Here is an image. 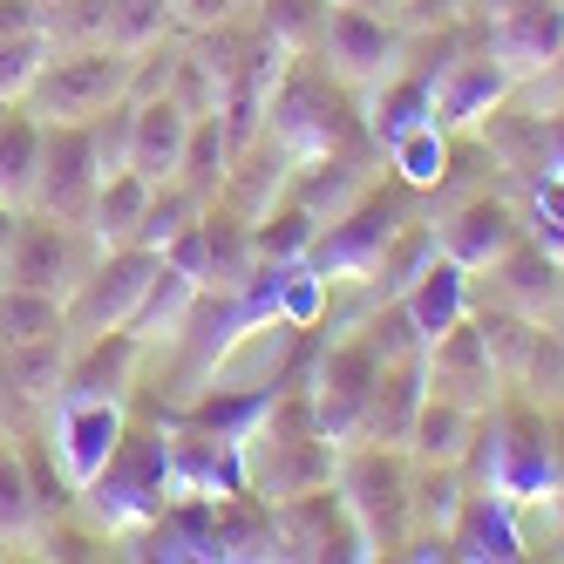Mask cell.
Listing matches in <instances>:
<instances>
[{"instance_id": "1", "label": "cell", "mask_w": 564, "mask_h": 564, "mask_svg": "<svg viewBox=\"0 0 564 564\" xmlns=\"http://www.w3.org/2000/svg\"><path fill=\"white\" fill-rule=\"evenodd\" d=\"M130 75H137V48H116V42L55 48L21 102L42 116V123H89V116H102L109 102L130 96Z\"/></svg>"}, {"instance_id": "2", "label": "cell", "mask_w": 564, "mask_h": 564, "mask_svg": "<svg viewBox=\"0 0 564 564\" xmlns=\"http://www.w3.org/2000/svg\"><path fill=\"white\" fill-rule=\"evenodd\" d=\"M83 490H89V517L102 531L156 523V510H171V442L164 435H123L116 456L83 482Z\"/></svg>"}, {"instance_id": "3", "label": "cell", "mask_w": 564, "mask_h": 564, "mask_svg": "<svg viewBox=\"0 0 564 564\" xmlns=\"http://www.w3.org/2000/svg\"><path fill=\"white\" fill-rule=\"evenodd\" d=\"M265 116H272V137L286 143L293 164H306V156H334V150L354 137L340 89H334L313 62H300L293 75H279V89H272Z\"/></svg>"}, {"instance_id": "4", "label": "cell", "mask_w": 564, "mask_h": 564, "mask_svg": "<svg viewBox=\"0 0 564 564\" xmlns=\"http://www.w3.org/2000/svg\"><path fill=\"white\" fill-rule=\"evenodd\" d=\"M156 265H164V252H150V246H109V252H96V265L83 272V286L62 300L68 334L75 340H96L109 327H130V313H137V300H143Z\"/></svg>"}, {"instance_id": "5", "label": "cell", "mask_w": 564, "mask_h": 564, "mask_svg": "<svg viewBox=\"0 0 564 564\" xmlns=\"http://www.w3.org/2000/svg\"><path fill=\"white\" fill-rule=\"evenodd\" d=\"M340 497L360 523V538H368V557L394 551L401 538H409V463L394 456V442L381 449H347L340 463Z\"/></svg>"}, {"instance_id": "6", "label": "cell", "mask_w": 564, "mask_h": 564, "mask_svg": "<svg viewBox=\"0 0 564 564\" xmlns=\"http://www.w3.org/2000/svg\"><path fill=\"white\" fill-rule=\"evenodd\" d=\"M375 381H381V354L375 340H340L327 347L313 375V429L334 442V449H354L360 435H368V401H375Z\"/></svg>"}, {"instance_id": "7", "label": "cell", "mask_w": 564, "mask_h": 564, "mask_svg": "<svg viewBox=\"0 0 564 564\" xmlns=\"http://www.w3.org/2000/svg\"><path fill=\"white\" fill-rule=\"evenodd\" d=\"M401 225H409V218H401V197H394V191H368L360 205H347V212L327 225V238L313 231V246H306L313 279H375V265H381V252L394 246Z\"/></svg>"}, {"instance_id": "8", "label": "cell", "mask_w": 564, "mask_h": 564, "mask_svg": "<svg viewBox=\"0 0 564 564\" xmlns=\"http://www.w3.org/2000/svg\"><path fill=\"white\" fill-rule=\"evenodd\" d=\"M96 238H89V225H62V218H21V231H14V246H8V279L14 286H34V293H55V300H68L75 286H83V272L96 265Z\"/></svg>"}, {"instance_id": "9", "label": "cell", "mask_w": 564, "mask_h": 564, "mask_svg": "<svg viewBox=\"0 0 564 564\" xmlns=\"http://www.w3.org/2000/svg\"><path fill=\"white\" fill-rule=\"evenodd\" d=\"M102 191L89 123H42V171H34V212L62 225H89V205Z\"/></svg>"}, {"instance_id": "10", "label": "cell", "mask_w": 564, "mask_h": 564, "mask_svg": "<svg viewBox=\"0 0 564 564\" xmlns=\"http://www.w3.org/2000/svg\"><path fill=\"white\" fill-rule=\"evenodd\" d=\"M279 557H368V538L340 490H300L279 497Z\"/></svg>"}, {"instance_id": "11", "label": "cell", "mask_w": 564, "mask_h": 564, "mask_svg": "<svg viewBox=\"0 0 564 564\" xmlns=\"http://www.w3.org/2000/svg\"><path fill=\"white\" fill-rule=\"evenodd\" d=\"M319 48H327L340 83H388L394 55H401L388 21L368 14V0H360V8H327V34H319Z\"/></svg>"}, {"instance_id": "12", "label": "cell", "mask_w": 564, "mask_h": 564, "mask_svg": "<svg viewBox=\"0 0 564 564\" xmlns=\"http://www.w3.org/2000/svg\"><path fill=\"white\" fill-rule=\"evenodd\" d=\"M517 238H523V225H517L510 205H497V197H469V205L435 231V246H442V259H456L463 272H482V265H497Z\"/></svg>"}, {"instance_id": "13", "label": "cell", "mask_w": 564, "mask_h": 564, "mask_svg": "<svg viewBox=\"0 0 564 564\" xmlns=\"http://www.w3.org/2000/svg\"><path fill=\"white\" fill-rule=\"evenodd\" d=\"M55 442H62V463H68V482H89L109 456L116 442H123V415H116V401H55Z\"/></svg>"}, {"instance_id": "14", "label": "cell", "mask_w": 564, "mask_h": 564, "mask_svg": "<svg viewBox=\"0 0 564 564\" xmlns=\"http://www.w3.org/2000/svg\"><path fill=\"white\" fill-rule=\"evenodd\" d=\"M557 48H564V8H557V0H517V8H503L490 21V55L510 75L544 68Z\"/></svg>"}, {"instance_id": "15", "label": "cell", "mask_w": 564, "mask_h": 564, "mask_svg": "<svg viewBox=\"0 0 564 564\" xmlns=\"http://www.w3.org/2000/svg\"><path fill=\"white\" fill-rule=\"evenodd\" d=\"M130 102H137V96H130ZM191 123H197V116L177 109L171 96H143V102H137V137H130V171H137L143 184H171L177 164H184Z\"/></svg>"}, {"instance_id": "16", "label": "cell", "mask_w": 564, "mask_h": 564, "mask_svg": "<svg viewBox=\"0 0 564 564\" xmlns=\"http://www.w3.org/2000/svg\"><path fill=\"white\" fill-rule=\"evenodd\" d=\"M137 354H143V340H137L130 327H109V334L83 340V354L68 360V381H62V394H68V401H116V394L130 388ZM62 394H55V401H62Z\"/></svg>"}, {"instance_id": "17", "label": "cell", "mask_w": 564, "mask_h": 564, "mask_svg": "<svg viewBox=\"0 0 564 564\" xmlns=\"http://www.w3.org/2000/svg\"><path fill=\"white\" fill-rule=\"evenodd\" d=\"M197 279H184L171 259L150 272V286H143V300H137V313H130V334L150 347V340H177L184 334V319H191V306H197Z\"/></svg>"}, {"instance_id": "18", "label": "cell", "mask_w": 564, "mask_h": 564, "mask_svg": "<svg viewBox=\"0 0 564 564\" xmlns=\"http://www.w3.org/2000/svg\"><path fill=\"white\" fill-rule=\"evenodd\" d=\"M34 171H42V116L8 109L0 116V197H8L14 212L34 205Z\"/></svg>"}, {"instance_id": "19", "label": "cell", "mask_w": 564, "mask_h": 564, "mask_svg": "<svg viewBox=\"0 0 564 564\" xmlns=\"http://www.w3.org/2000/svg\"><path fill=\"white\" fill-rule=\"evenodd\" d=\"M401 306H409V319L422 327V340H435V334H449L456 319L469 313V286H463V265L456 259H435L409 293H401Z\"/></svg>"}, {"instance_id": "20", "label": "cell", "mask_w": 564, "mask_h": 564, "mask_svg": "<svg viewBox=\"0 0 564 564\" xmlns=\"http://www.w3.org/2000/svg\"><path fill=\"white\" fill-rule=\"evenodd\" d=\"M75 347V334L68 327H55V334H42V340H21V347H0V360H8V381L28 394V401H55L62 394V381H68V354Z\"/></svg>"}, {"instance_id": "21", "label": "cell", "mask_w": 564, "mask_h": 564, "mask_svg": "<svg viewBox=\"0 0 564 564\" xmlns=\"http://www.w3.org/2000/svg\"><path fill=\"white\" fill-rule=\"evenodd\" d=\"M293 205L313 212V218H340L347 205H360L368 197V171H354V164H334V156H306V171H293Z\"/></svg>"}, {"instance_id": "22", "label": "cell", "mask_w": 564, "mask_h": 564, "mask_svg": "<svg viewBox=\"0 0 564 564\" xmlns=\"http://www.w3.org/2000/svg\"><path fill=\"white\" fill-rule=\"evenodd\" d=\"M517 551L523 538H517L503 497H469L463 517L449 523V557H517Z\"/></svg>"}, {"instance_id": "23", "label": "cell", "mask_w": 564, "mask_h": 564, "mask_svg": "<svg viewBox=\"0 0 564 564\" xmlns=\"http://www.w3.org/2000/svg\"><path fill=\"white\" fill-rule=\"evenodd\" d=\"M150 191H156V184H143L137 171L102 177L96 205H89V238H96L102 252H109V246H137V225H143V212H150Z\"/></svg>"}, {"instance_id": "24", "label": "cell", "mask_w": 564, "mask_h": 564, "mask_svg": "<svg viewBox=\"0 0 564 564\" xmlns=\"http://www.w3.org/2000/svg\"><path fill=\"white\" fill-rule=\"evenodd\" d=\"M409 442H415L422 463H463L469 442H476V409H463V401H449V394H429L415 429H409Z\"/></svg>"}, {"instance_id": "25", "label": "cell", "mask_w": 564, "mask_h": 564, "mask_svg": "<svg viewBox=\"0 0 564 564\" xmlns=\"http://www.w3.org/2000/svg\"><path fill=\"white\" fill-rule=\"evenodd\" d=\"M225 171H231V143H225V123H218V109H212V116H197V123H191V143H184L177 184L197 197V205H218Z\"/></svg>"}, {"instance_id": "26", "label": "cell", "mask_w": 564, "mask_h": 564, "mask_svg": "<svg viewBox=\"0 0 564 564\" xmlns=\"http://www.w3.org/2000/svg\"><path fill=\"white\" fill-rule=\"evenodd\" d=\"M510 89V68L503 62H456L449 75L435 83V109L449 116V123H476L482 109Z\"/></svg>"}, {"instance_id": "27", "label": "cell", "mask_w": 564, "mask_h": 564, "mask_svg": "<svg viewBox=\"0 0 564 564\" xmlns=\"http://www.w3.org/2000/svg\"><path fill=\"white\" fill-rule=\"evenodd\" d=\"M497 265H503V300H510L517 313H531V319H538V313L557 300V279H564V272H557L551 252H531V246L517 238V246H510Z\"/></svg>"}, {"instance_id": "28", "label": "cell", "mask_w": 564, "mask_h": 564, "mask_svg": "<svg viewBox=\"0 0 564 564\" xmlns=\"http://www.w3.org/2000/svg\"><path fill=\"white\" fill-rule=\"evenodd\" d=\"M55 327H68L62 319V300L55 293H34V286H0V347H21V340H42V334H55Z\"/></svg>"}, {"instance_id": "29", "label": "cell", "mask_w": 564, "mask_h": 564, "mask_svg": "<svg viewBox=\"0 0 564 564\" xmlns=\"http://www.w3.org/2000/svg\"><path fill=\"white\" fill-rule=\"evenodd\" d=\"M197 218H205V205L171 177V184H156L150 191V212H143V225H137V246H150V252H164L177 231H191Z\"/></svg>"}, {"instance_id": "30", "label": "cell", "mask_w": 564, "mask_h": 564, "mask_svg": "<svg viewBox=\"0 0 564 564\" xmlns=\"http://www.w3.org/2000/svg\"><path fill=\"white\" fill-rule=\"evenodd\" d=\"M34 531H42V510H34L28 463H21V449L0 442V538H34Z\"/></svg>"}, {"instance_id": "31", "label": "cell", "mask_w": 564, "mask_h": 564, "mask_svg": "<svg viewBox=\"0 0 564 564\" xmlns=\"http://www.w3.org/2000/svg\"><path fill=\"white\" fill-rule=\"evenodd\" d=\"M265 34L286 55L319 48V34H327V0H265Z\"/></svg>"}, {"instance_id": "32", "label": "cell", "mask_w": 564, "mask_h": 564, "mask_svg": "<svg viewBox=\"0 0 564 564\" xmlns=\"http://www.w3.org/2000/svg\"><path fill=\"white\" fill-rule=\"evenodd\" d=\"M130 137H137V102H109L102 116H89V143H96V171L123 177L130 171Z\"/></svg>"}, {"instance_id": "33", "label": "cell", "mask_w": 564, "mask_h": 564, "mask_svg": "<svg viewBox=\"0 0 564 564\" xmlns=\"http://www.w3.org/2000/svg\"><path fill=\"white\" fill-rule=\"evenodd\" d=\"M171 28V0H109V42L116 48H156Z\"/></svg>"}, {"instance_id": "34", "label": "cell", "mask_w": 564, "mask_h": 564, "mask_svg": "<svg viewBox=\"0 0 564 564\" xmlns=\"http://www.w3.org/2000/svg\"><path fill=\"white\" fill-rule=\"evenodd\" d=\"M48 55H55V48H48L42 28H34V34H8V42H0V102H21Z\"/></svg>"}, {"instance_id": "35", "label": "cell", "mask_w": 564, "mask_h": 564, "mask_svg": "<svg viewBox=\"0 0 564 564\" xmlns=\"http://www.w3.org/2000/svg\"><path fill=\"white\" fill-rule=\"evenodd\" d=\"M463 490H456V463H435L429 476H422V503H409V517H422V523H435V538H449V523L463 517Z\"/></svg>"}, {"instance_id": "36", "label": "cell", "mask_w": 564, "mask_h": 564, "mask_svg": "<svg viewBox=\"0 0 564 564\" xmlns=\"http://www.w3.org/2000/svg\"><path fill=\"white\" fill-rule=\"evenodd\" d=\"M538 231H551V246L564 252V171L544 177V191H538Z\"/></svg>"}, {"instance_id": "37", "label": "cell", "mask_w": 564, "mask_h": 564, "mask_svg": "<svg viewBox=\"0 0 564 564\" xmlns=\"http://www.w3.org/2000/svg\"><path fill=\"white\" fill-rule=\"evenodd\" d=\"M28 409H34V401L8 381V360H0V435H21L28 429Z\"/></svg>"}, {"instance_id": "38", "label": "cell", "mask_w": 564, "mask_h": 564, "mask_svg": "<svg viewBox=\"0 0 564 564\" xmlns=\"http://www.w3.org/2000/svg\"><path fill=\"white\" fill-rule=\"evenodd\" d=\"M191 28H225L231 21V0H177Z\"/></svg>"}, {"instance_id": "39", "label": "cell", "mask_w": 564, "mask_h": 564, "mask_svg": "<svg viewBox=\"0 0 564 564\" xmlns=\"http://www.w3.org/2000/svg\"><path fill=\"white\" fill-rule=\"evenodd\" d=\"M0 286H8V252H0Z\"/></svg>"}, {"instance_id": "40", "label": "cell", "mask_w": 564, "mask_h": 564, "mask_svg": "<svg viewBox=\"0 0 564 564\" xmlns=\"http://www.w3.org/2000/svg\"><path fill=\"white\" fill-rule=\"evenodd\" d=\"M327 8H360V0H327Z\"/></svg>"}]
</instances>
